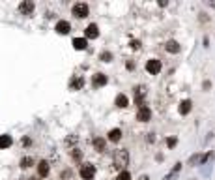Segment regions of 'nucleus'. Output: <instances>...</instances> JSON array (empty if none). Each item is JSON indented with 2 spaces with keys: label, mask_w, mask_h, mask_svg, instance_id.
Returning <instances> with one entry per match:
<instances>
[{
  "label": "nucleus",
  "mask_w": 215,
  "mask_h": 180,
  "mask_svg": "<svg viewBox=\"0 0 215 180\" xmlns=\"http://www.w3.org/2000/svg\"><path fill=\"white\" fill-rule=\"evenodd\" d=\"M34 8H36V6H34L32 0H24V2L19 4V11H21L22 15H32V13H34Z\"/></svg>",
  "instance_id": "nucleus-6"
},
{
  "label": "nucleus",
  "mask_w": 215,
  "mask_h": 180,
  "mask_svg": "<svg viewBox=\"0 0 215 180\" xmlns=\"http://www.w3.org/2000/svg\"><path fill=\"white\" fill-rule=\"evenodd\" d=\"M165 49H167L169 53H180V43H178V41H174V39H170V41H167Z\"/></svg>",
  "instance_id": "nucleus-16"
},
{
  "label": "nucleus",
  "mask_w": 215,
  "mask_h": 180,
  "mask_svg": "<svg viewBox=\"0 0 215 180\" xmlns=\"http://www.w3.org/2000/svg\"><path fill=\"white\" fill-rule=\"evenodd\" d=\"M176 143H178V139H176V137H169V139H167V147H169V148H174V147H176Z\"/></svg>",
  "instance_id": "nucleus-26"
},
{
  "label": "nucleus",
  "mask_w": 215,
  "mask_h": 180,
  "mask_svg": "<svg viewBox=\"0 0 215 180\" xmlns=\"http://www.w3.org/2000/svg\"><path fill=\"white\" fill-rule=\"evenodd\" d=\"M144 96H146V88H144V86H137V88H135V101L139 103V107L142 105V98H144Z\"/></svg>",
  "instance_id": "nucleus-13"
},
{
  "label": "nucleus",
  "mask_w": 215,
  "mask_h": 180,
  "mask_svg": "<svg viewBox=\"0 0 215 180\" xmlns=\"http://www.w3.org/2000/svg\"><path fill=\"white\" fill-rule=\"evenodd\" d=\"M84 34H86V38L88 39H95L97 36H99V28H97V24H88L86 26V30H84Z\"/></svg>",
  "instance_id": "nucleus-9"
},
{
  "label": "nucleus",
  "mask_w": 215,
  "mask_h": 180,
  "mask_svg": "<svg viewBox=\"0 0 215 180\" xmlns=\"http://www.w3.org/2000/svg\"><path fill=\"white\" fill-rule=\"evenodd\" d=\"M94 147H95V150L103 152V150H105V147H107V141H105L103 137H95V139H94Z\"/></svg>",
  "instance_id": "nucleus-18"
},
{
  "label": "nucleus",
  "mask_w": 215,
  "mask_h": 180,
  "mask_svg": "<svg viewBox=\"0 0 215 180\" xmlns=\"http://www.w3.org/2000/svg\"><path fill=\"white\" fill-rule=\"evenodd\" d=\"M114 167L116 169H124L127 163H129V152L125 150V148H120V150H116L114 152Z\"/></svg>",
  "instance_id": "nucleus-1"
},
{
  "label": "nucleus",
  "mask_w": 215,
  "mask_h": 180,
  "mask_svg": "<svg viewBox=\"0 0 215 180\" xmlns=\"http://www.w3.org/2000/svg\"><path fill=\"white\" fill-rule=\"evenodd\" d=\"M107 81H109V79H107V75H105V73H95V75L92 77V85H94L95 88L105 86V85H107Z\"/></svg>",
  "instance_id": "nucleus-8"
},
{
  "label": "nucleus",
  "mask_w": 215,
  "mask_h": 180,
  "mask_svg": "<svg viewBox=\"0 0 215 180\" xmlns=\"http://www.w3.org/2000/svg\"><path fill=\"white\" fill-rule=\"evenodd\" d=\"M82 85H84V79H82V77H79V79H73V81H71V88H73V90H81V88H82Z\"/></svg>",
  "instance_id": "nucleus-20"
},
{
  "label": "nucleus",
  "mask_w": 215,
  "mask_h": 180,
  "mask_svg": "<svg viewBox=\"0 0 215 180\" xmlns=\"http://www.w3.org/2000/svg\"><path fill=\"white\" fill-rule=\"evenodd\" d=\"M73 15L79 17V19H84V17L88 15V4H84V2H77V4L73 6Z\"/></svg>",
  "instance_id": "nucleus-3"
},
{
  "label": "nucleus",
  "mask_w": 215,
  "mask_h": 180,
  "mask_svg": "<svg viewBox=\"0 0 215 180\" xmlns=\"http://www.w3.org/2000/svg\"><path fill=\"white\" fill-rule=\"evenodd\" d=\"M32 165H34V160H32L30 156H24V158L21 160V167H22V169H28V167H32Z\"/></svg>",
  "instance_id": "nucleus-21"
},
{
  "label": "nucleus",
  "mask_w": 215,
  "mask_h": 180,
  "mask_svg": "<svg viewBox=\"0 0 215 180\" xmlns=\"http://www.w3.org/2000/svg\"><path fill=\"white\" fill-rule=\"evenodd\" d=\"M146 69H148V73L157 75V73L161 71V62H159L157 58H152V60H148V62H146Z\"/></svg>",
  "instance_id": "nucleus-5"
},
{
  "label": "nucleus",
  "mask_w": 215,
  "mask_h": 180,
  "mask_svg": "<svg viewBox=\"0 0 215 180\" xmlns=\"http://www.w3.org/2000/svg\"><path fill=\"white\" fill-rule=\"evenodd\" d=\"M116 180H131V175H129V171H120V175L116 177Z\"/></svg>",
  "instance_id": "nucleus-24"
},
{
  "label": "nucleus",
  "mask_w": 215,
  "mask_h": 180,
  "mask_svg": "<svg viewBox=\"0 0 215 180\" xmlns=\"http://www.w3.org/2000/svg\"><path fill=\"white\" fill-rule=\"evenodd\" d=\"M13 143V139L9 135H0V148H9Z\"/></svg>",
  "instance_id": "nucleus-19"
},
{
  "label": "nucleus",
  "mask_w": 215,
  "mask_h": 180,
  "mask_svg": "<svg viewBox=\"0 0 215 180\" xmlns=\"http://www.w3.org/2000/svg\"><path fill=\"white\" fill-rule=\"evenodd\" d=\"M150 118H152V111H150V107L140 105L139 111H137V120H140V122H148Z\"/></svg>",
  "instance_id": "nucleus-4"
},
{
  "label": "nucleus",
  "mask_w": 215,
  "mask_h": 180,
  "mask_svg": "<svg viewBox=\"0 0 215 180\" xmlns=\"http://www.w3.org/2000/svg\"><path fill=\"white\" fill-rule=\"evenodd\" d=\"M69 30H71V24L67 21H58L56 23V32L58 34H69Z\"/></svg>",
  "instance_id": "nucleus-10"
},
{
  "label": "nucleus",
  "mask_w": 215,
  "mask_h": 180,
  "mask_svg": "<svg viewBox=\"0 0 215 180\" xmlns=\"http://www.w3.org/2000/svg\"><path fill=\"white\" fill-rule=\"evenodd\" d=\"M210 160V154H195L189 158V165H204Z\"/></svg>",
  "instance_id": "nucleus-7"
},
{
  "label": "nucleus",
  "mask_w": 215,
  "mask_h": 180,
  "mask_svg": "<svg viewBox=\"0 0 215 180\" xmlns=\"http://www.w3.org/2000/svg\"><path fill=\"white\" fill-rule=\"evenodd\" d=\"M107 139H109L110 143H118V141L122 139V130H120V128L110 130V131H109V135H107Z\"/></svg>",
  "instance_id": "nucleus-11"
},
{
  "label": "nucleus",
  "mask_w": 215,
  "mask_h": 180,
  "mask_svg": "<svg viewBox=\"0 0 215 180\" xmlns=\"http://www.w3.org/2000/svg\"><path fill=\"white\" fill-rule=\"evenodd\" d=\"M131 47H133V49H139V47H140V41L133 39V41H131Z\"/></svg>",
  "instance_id": "nucleus-27"
},
{
  "label": "nucleus",
  "mask_w": 215,
  "mask_h": 180,
  "mask_svg": "<svg viewBox=\"0 0 215 180\" xmlns=\"http://www.w3.org/2000/svg\"><path fill=\"white\" fill-rule=\"evenodd\" d=\"M99 58H101V62H110V60H112V54L107 53V51H103V53L99 54Z\"/></svg>",
  "instance_id": "nucleus-23"
},
{
  "label": "nucleus",
  "mask_w": 215,
  "mask_h": 180,
  "mask_svg": "<svg viewBox=\"0 0 215 180\" xmlns=\"http://www.w3.org/2000/svg\"><path fill=\"white\" fill-rule=\"evenodd\" d=\"M81 156H82V154H81V152H73V158H75V160H79V158H81Z\"/></svg>",
  "instance_id": "nucleus-29"
},
{
  "label": "nucleus",
  "mask_w": 215,
  "mask_h": 180,
  "mask_svg": "<svg viewBox=\"0 0 215 180\" xmlns=\"http://www.w3.org/2000/svg\"><path fill=\"white\" fill-rule=\"evenodd\" d=\"M22 145H26V147H28V145H30V139H28V137H24V139H22Z\"/></svg>",
  "instance_id": "nucleus-28"
},
{
  "label": "nucleus",
  "mask_w": 215,
  "mask_h": 180,
  "mask_svg": "<svg viewBox=\"0 0 215 180\" xmlns=\"http://www.w3.org/2000/svg\"><path fill=\"white\" fill-rule=\"evenodd\" d=\"M86 45H88L86 38H75V39H73V47H75L77 51H84V49H86Z\"/></svg>",
  "instance_id": "nucleus-14"
},
{
  "label": "nucleus",
  "mask_w": 215,
  "mask_h": 180,
  "mask_svg": "<svg viewBox=\"0 0 215 180\" xmlns=\"http://www.w3.org/2000/svg\"><path fill=\"white\" fill-rule=\"evenodd\" d=\"M139 180H150V178H148V175H142V177H140Z\"/></svg>",
  "instance_id": "nucleus-30"
},
{
  "label": "nucleus",
  "mask_w": 215,
  "mask_h": 180,
  "mask_svg": "<svg viewBox=\"0 0 215 180\" xmlns=\"http://www.w3.org/2000/svg\"><path fill=\"white\" fill-rule=\"evenodd\" d=\"M191 107H193L191 100H183V101L180 103V115H187V113L191 111Z\"/></svg>",
  "instance_id": "nucleus-17"
},
{
  "label": "nucleus",
  "mask_w": 215,
  "mask_h": 180,
  "mask_svg": "<svg viewBox=\"0 0 215 180\" xmlns=\"http://www.w3.org/2000/svg\"><path fill=\"white\" fill-rule=\"evenodd\" d=\"M114 103H116V107H122V109H124V107H127V105H129V100H127V96H125V94H118Z\"/></svg>",
  "instance_id": "nucleus-15"
},
{
  "label": "nucleus",
  "mask_w": 215,
  "mask_h": 180,
  "mask_svg": "<svg viewBox=\"0 0 215 180\" xmlns=\"http://www.w3.org/2000/svg\"><path fill=\"white\" fill-rule=\"evenodd\" d=\"M49 171H51V169H49V163H47L45 160H41V162L37 163V173H39V177L45 178V177L49 175Z\"/></svg>",
  "instance_id": "nucleus-12"
},
{
  "label": "nucleus",
  "mask_w": 215,
  "mask_h": 180,
  "mask_svg": "<svg viewBox=\"0 0 215 180\" xmlns=\"http://www.w3.org/2000/svg\"><path fill=\"white\" fill-rule=\"evenodd\" d=\"M180 169H182V163H176V167H174V169H172V171L167 175V178H165V180H170L172 177H176V175L180 173Z\"/></svg>",
  "instance_id": "nucleus-22"
},
{
  "label": "nucleus",
  "mask_w": 215,
  "mask_h": 180,
  "mask_svg": "<svg viewBox=\"0 0 215 180\" xmlns=\"http://www.w3.org/2000/svg\"><path fill=\"white\" fill-rule=\"evenodd\" d=\"M77 141H79V137H77V135H71V137H67V139H66V147H71V145H73V143H77Z\"/></svg>",
  "instance_id": "nucleus-25"
},
{
  "label": "nucleus",
  "mask_w": 215,
  "mask_h": 180,
  "mask_svg": "<svg viewBox=\"0 0 215 180\" xmlns=\"http://www.w3.org/2000/svg\"><path fill=\"white\" fill-rule=\"evenodd\" d=\"M95 177V167L92 165V163H84L82 167H81V178L82 180H92Z\"/></svg>",
  "instance_id": "nucleus-2"
}]
</instances>
